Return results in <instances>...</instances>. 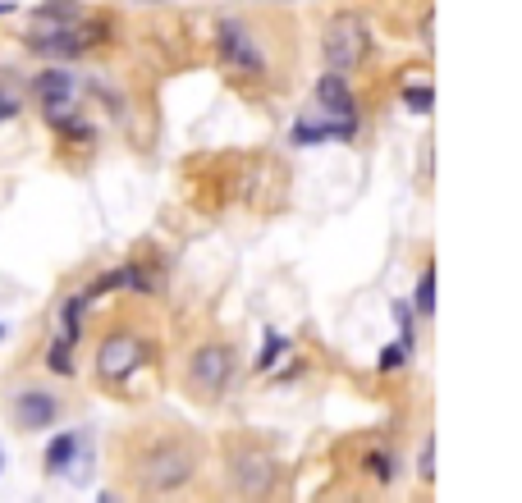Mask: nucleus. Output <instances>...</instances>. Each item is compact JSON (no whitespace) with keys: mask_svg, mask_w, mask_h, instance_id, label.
I'll list each match as a JSON object with an SVG mask.
<instances>
[{"mask_svg":"<svg viewBox=\"0 0 522 503\" xmlns=\"http://www.w3.org/2000/svg\"><path fill=\"white\" fill-rule=\"evenodd\" d=\"M211 467V444L179 421H138L115 439V476L142 503H170L197 490Z\"/></svg>","mask_w":522,"mask_h":503,"instance_id":"obj_1","label":"nucleus"},{"mask_svg":"<svg viewBox=\"0 0 522 503\" xmlns=\"http://www.w3.org/2000/svg\"><path fill=\"white\" fill-rule=\"evenodd\" d=\"M280 23L248 14H225L216 23V60L239 92H280L289 74V37Z\"/></svg>","mask_w":522,"mask_h":503,"instance_id":"obj_2","label":"nucleus"},{"mask_svg":"<svg viewBox=\"0 0 522 503\" xmlns=\"http://www.w3.org/2000/svg\"><path fill=\"white\" fill-rule=\"evenodd\" d=\"M220 462H225V481L239 503H275L284 490V462L271 439L252 435V430H229L220 439Z\"/></svg>","mask_w":522,"mask_h":503,"instance_id":"obj_3","label":"nucleus"},{"mask_svg":"<svg viewBox=\"0 0 522 503\" xmlns=\"http://www.w3.org/2000/svg\"><path fill=\"white\" fill-rule=\"evenodd\" d=\"M156 362V339L142 330L138 321H110L97 334V348H92V380H97L106 394H129V385L138 380L147 366Z\"/></svg>","mask_w":522,"mask_h":503,"instance_id":"obj_4","label":"nucleus"},{"mask_svg":"<svg viewBox=\"0 0 522 503\" xmlns=\"http://www.w3.org/2000/svg\"><path fill=\"white\" fill-rule=\"evenodd\" d=\"M239 380V343L229 334H202L188 343L184 357V394L202 407L225 403V394Z\"/></svg>","mask_w":522,"mask_h":503,"instance_id":"obj_5","label":"nucleus"},{"mask_svg":"<svg viewBox=\"0 0 522 503\" xmlns=\"http://www.w3.org/2000/svg\"><path fill=\"white\" fill-rule=\"evenodd\" d=\"M371 55H376V33H371L367 14L335 10L321 23V60H326V74L353 78L371 65Z\"/></svg>","mask_w":522,"mask_h":503,"instance_id":"obj_6","label":"nucleus"},{"mask_svg":"<svg viewBox=\"0 0 522 503\" xmlns=\"http://www.w3.org/2000/svg\"><path fill=\"white\" fill-rule=\"evenodd\" d=\"M348 462H353V471H358L367 485H376V490H385V485L399 476V449H394L385 435H362V439H353Z\"/></svg>","mask_w":522,"mask_h":503,"instance_id":"obj_7","label":"nucleus"},{"mask_svg":"<svg viewBox=\"0 0 522 503\" xmlns=\"http://www.w3.org/2000/svg\"><path fill=\"white\" fill-rule=\"evenodd\" d=\"M33 97H37V106H42L46 124H55V119H65L78 110V83L69 69H42L33 83Z\"/></svg>","mask_w":522,"mask_h":503,"instance_id":"obj_8","label":"nucleus"},{"mask_svg":"<svg viewBox=\"0 0 522 503\" xmlns=\"http://www.w3.org/2000/svg\"><path fill=\"white\" fill-rule=\"evenodd\" d=\"M10 407H14V426L28 430V435L55 426V417H60V398L51 389H19Z\"/></svg>","mask_w":522,"mask_h":503,"instance_id":"obj_9","label":"nucleus"},{"mask_svg":"<svg viewBox=\"0 0 522 503\" xmlns=\"http://www.w3.org/2000/svg\"><path fill=\"white\" fill-rule=\"evenodd\" d=\"M316 106L326 110L330 119H339V124H358V97H353L348 78H339V74L316 78Z\"/></svg>","mask_w":522,"mask_h":503,"instance_id":"obj_10","label":"nucleus"},{"mask_svg":"<svg viewBox=\"0 0 522 503\" xmlns=\"http://www.w3.org/2000/svg\"><path fill=\"white\" fill-rule=\"evenodd\" d=\"M78 449H83V439L74 435V430H65V435H55L51 444H46V476H69V467L78 462Z\"/></svg>","mask_w":522,"mask_h":503,"instance_id":"obj_11","label":"nucleus"},{"mask_svg":"<svg viewBox=\"0 0 522 503\" xmlns=\"http://www.w3.org/2000/svg\"><path fill=\"white\" fill-rule=\"evenodd\" d=\"M83 316H87V298L74 293V298L60 307V334H55L65 348H78V343H83Z\"/></svg>","mask_w":522,"mask_h":503,"instance_id":"obj_12","label":"nucleus"},{"mask_svg":"<svg viewBox=\"0 0 522 503\" xmlns=\"http://www.w3.org/2000/svg\"><path fill=\"white\" fill-rule=\"evenodd\" d=\"M417 481H422V490L431 494V481H435V435L431 430L422 435V449H417Z\"/></svg>","mask_w":522,"mask_h":503,"instance_id":"obj_13","label":"nucleus"},{"mask_svg":"<svg viewBox=\"0 0 522 503\" xmlns=\"http://www.w3.org/2000/svg\"><path fill=\"white\" fill-rule=\"evenodd\" d=\"M394 321H399V334H403V339H399V348H403V353H408V357H413V353H417V330H413V307H408V302H394Z\"/></svg>","mask_w":522,"mask_h":503,"instance_id":"obj_14","label":"nucleus"},{"mask_svg":"<svg viewBox=\"0 0 522 503\" xmlns=\"http://www.w3.org/2000/svg\"><path fill=\"white\" fill-rule=\"evenodd\" d=\"M435 92H431V83H426V78H422V83H408V87H403V106H408V110H413V115H431V106H435Z\"/></svg>","mask_w":522,"mask_h":503,"instance_id":"obj_15","label":"nucleus"},{"mask_svg":"<svg viewBox=\"0 0 522 503\" xmlns=\"http://www.w3.org/2000/svg\"><path fill=\"white\" fill-rule=\"evenodd\" d=\"M284 348H289V339H284L280 330H266V343H261V357H257V371H271V366L284 357Z\"/></svg>","mask_w":522,"mask_h":503,"instance_id":"obj_16","label":"nucleus"},{"mask_svg":"<svg viewBox=\"0 0 522 503\" xmlns=\"http://www.w3.org/2000/svg\"><path fill=\"white\" fill-rule=\"evenodd\" d=\"M417 316H435V266L422 270V279H417Z\"/></svg>","mask_w":522,"mask_h":503,"instance_id":"obj_17","label":"nucleus"},{"mask_svg":"<svg viewBox=\"0 0 522 503\" xmlns=\"http://www.w3.org/2000/svg\"><path fill=\"white\" fill-rule=\"evenodd\" d=\"M74 348H65V343L60 339H51V348H46V362H51V371L55 375H74Z\"/></svg>","mask_w":522,"mask_h":503,"instance_id":"obj_18","label":"nucleus"},{"mask_svg":"<svg viewBox=\"0 0 522 503\" xmlns=\"http://www.w3.org/2000/svg\"><path fill=\"white\" fill-rule=\"evenodd\" d=\"M23 110V101H19V92H14V83H5V78H0V124H5V119H14Z\"/></svg>","mask_w":522,"mask_h":503,"instance_id":"obj_19","label":"nucleus"},{"mask_svg":"<svg viewBox=\"0 0 522 503\" xmlns=\"http://www.w3.org/2000/svg\"><path fill=\"white\" fill-rule=\"evenodd\" d=\"M408 362H413V357L403 353L399 343H390V348H385V353H381V371H394V366H408Z\"/></svg>","mask_w":522,"mask_h":503,"instance_id":"obj_20","label":"nucleus"},{"mask_svg":"<svg viewBox=\"0 0 522 503\" xmlns=\"http://www.w3.org/2000/svg\"><path fill=\"white\" fill-rule=\"evenodd\" d=\"M0 476H5V444H0Z\"/></svg>","mask_w":522,"mask_h":503,"instance_id":"obj_21","label":"nucleus"},{"mask_svg":"<svg viewBox=\"0 0 522 503\" xmlns=\"http://www.w3.org/2000/svg\"><path fill=\"white\" fill-rule=\"evenodd\" d=\"M101 503H120V499H115V494H101Z\"/></svg>","mask_w":522,"mask_h":503,"instance_id":"obj_22","label":"nucleus"},{"mask_svg":"<svg viewBox=\"0 0 522 503\" xmlns=\"http://www.w3.org/2000/svg\"><path fill=\"white\" fill-rule=\"evenodd\" d=\"M0 14H10V0H0Z\"/></svg>","mask_w":522,"mask_h":503,"instance_id":"obj_23","label":"nucleus"},{"mask_svg":"<svg viewBox=\"0 0 522 503\" xmlns=\"http://www.w3.org/2000/svg\"><path fill=\"white\" fill-rule=\"evenodd\" d=\"M335 503H367V499H335Z\"/></svg>","mask_w":522,"mask_h":503,"instance_id":"obj_24","label":"nucleus"},{"mask_svg":"<svg viewBox=\"0 0 522 503\" xmlns=\"http://www.w3.org/2000/svg\"><path fill=\"white\" fill-rule=\"evenodd\" d=\"M0 339H5V330H0Z\"/></svg>","mask_w":522,"mask_h":503,"instance_id":"obj_25","label":"nucleus"}]
</instances>
